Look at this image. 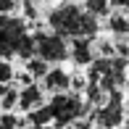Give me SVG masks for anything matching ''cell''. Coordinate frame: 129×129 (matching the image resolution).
<instances>
[{"instance_id":"obj_2","label":"cell","mask_w":129,"mask_h":129,"mask_svg":"<svg viewBox=\"0 0 129 129\" xmlns=\"http://www.w3.org/2000/svg\"><path fill=\"white\" fill-rule=\"evenodd\" d=\"M34 58V37L19 16H0V58Z\"/></svg>"},{"instance_id":"obj_19","label":"cell","mask_w":129,"mask_h":129,"mask_svg":"<svg viewBox=\"0 0 129 129\" xmlns=\"http://www.w3.org/2000/svg\"><path fill=\"white\" fill-rule=\"evenodd\" d=\"M24 3H26V5H34V3H40V0H24Z\"/></svg>"},{"instance_id":"obj_10","label":"cell","mask_w":129,"mask_h":129,"mask_svg":"<svg viewBox=\"0 0 129 129\" xmlns=\"http://www.w3.org/2000/svg\"><path fill=\"white\" fill-rule=\"evenodd\" d=\"M108 29L116 34V37H129V13L113 11V13L108 16Z\"/></svg>"},{"instance_id":"obj_6","label":"cell","mask_w":129,"mask_h":129,"mask_svg":"<svg viewBox=\"0 0 129 129\" xmlns=\"http://www.w3.org/2000/svg\"><path fill=\"white\" fill-rule=\"evenodd\" d=\"M124 116H126V105H124V95L119 90V92H111L108 100L92 111V124L98 129H121Z\"/></svg>"},{"instance_id":"obj_12","label":"cell","mask_w":129,"mask_h":129,"mask_svg":"<svg viewBox=\"0 0 129 129\" xmlns=\"http://www.w3.org/2000/svg\"><path fill=\"white\" fill-rule=\"evenodd\" d=\"M84 8L90 11L95 19H100V16H111L113 13V5H111V0H84Z\"/></svg>"},{"instance_id":"obj_16","label":"cell","mask_w":129,"mask_h":129,"mask_svg":"<svg viewBox=\"0 0 129 129\" xmlns=\"http://www.w3.org/2000/svg\"><path fill=\"white\" fill-rule=\"evenodd\" d=\"M111 5L116 11H121V13H129V0H111Z\"/></svg>"},{"instance_id":"obj_11","label":"cell","mask_w":129,"mask_h":129,"mask_svg":"<svg viewBox=\"0 0 129 129\" xmlns=\"http://www.w3.org/2000/svg\"><path fill=\"white\" fill-rule=\"evenodd\" d=\"M26 71H29V77H32V79H40V82H42L45 77H48V71H50V63H45L42 58L34 55V58H29V61H26Z\"/></svg>"},{"instance_id":"obj_14","label":"cell","mask_w":129,"mask_h":129,"mask_svg":"<svg viewBox=\"0 0 129 129\" xmlns=\"http://www.w3.org/2000/svg\"><path fill=\"white\" fill-rule=\"evenodd\" d=\"M13 79V66H11L8 61H0V84H8V82Z\"/></svg>"},{"instance_id":"obj_18","label":"cell","mask_w":129,"mask_h":129,"mask_svg":"<svg viewBox=\"0 0 129 129\" xmlns=\"http://www.w3.org/2000/svg\"><path fill=\"white\" fill-rule=\"evenodd\" d=\"M32 129H55L53 124H48V126H32Z\"/></svg>"},{"instance_id":"obj_4","label":"cell","mask_w":129,"mask_h":129,"mask_svg":"<svg viewBox=\"0 0 129 129\" xmlns=\"http://www.w3.org/2000/svg\"><path fill=\"white\" fill-rule=\"evenodd\" d=\"M50 116H53V126L55 129H66L71 124H77L82 116L90 113V105L82 95L77 92H63V95H53V100L48 103Z\"/></svg>"},{"instance_id":"obj_13","label":"cell","mask_w":129,"mask_h":129,"mask_svg":"<svg viewBox=\"0 0 129 129\" xmlns=\"http://www.w3.org/2000/svg\"><path fill=\"white\" fill-rule=\"evenodd\" d=\"M0 103H3V108H5V113H8L13 105H19V92L16 90H5V95L0 98Z\"/></svg>"},{"instance_id":"obj_7","label":"cell","mask_w":129,"mask_h":129,"mask_svg":"<svg viewBox=\"0 0 129 129\" xmlns=\"http://www.w3.org/2000/svg\"><path fill=\"white\" fill-rule=\"evenodd\" d=\"M71 84H74V77L61 66H53L48 71V77L42 79V90L50 92V95H63V92L71 90Z\"/></svg>"},{"instance_id":"obj_21","label":"cell","mask_w":129,"mask_h":129,"mask_svg":"<svg viewBox=\"0 0 129 129\" xmlns=\"http://www.w3.org/2000/svg\"><path fill=\"white\" fill-rule=\"evenodd\" d=\"M121 129H129V124H126V126H121Z\"/></svg>"},{"instance_id":"obj_3","label":"cell","mask_w":129,"mask_h":129,"mask_svg":"<svg viewBox=\"0 0 129 129\" xmlns=\"http://www.w3.org/2000/svg\"><path fill=\"white\" fill-rule=\"evenodd\" d=\"M126 66L129 61L126 58H95L90 66V71H87V82L90 84H98L103 87L105 92H119L121 87H124L126 82Z\"/></svg>"},{"instance_id":"obj_15","label":"cell","mask_w":129,"mask_h":129,"mask_svg":"<svg viewBox=\"0 0 129 129\" xmlns=\"http://www.w3.org/2000/svg\"><path fill=\"white\" fill-rule=\"evenodd\" d=\"M0 129H19V119L13 113H3L0 116Z\"/></svg>"},{"instance_id":"obj_9","label":"cell","mask_w":129,"mask_h":129,"mask_svg":"<svg viewBox=\"0 0 129 129\" xmlns=\"http://www.w3.org/2000/svg\"><path fill=\"white\" fill-rule=\"evenodd\" d=\"M71 58L77 66H92L95 61V37H84V40H74L71 42Z\"/></svg>"},{"instance_id":"obj_8","label":"cell","mask_w":129,"mask_h":129,"mask_svg":"<svg viewBox=\"0 0 129 129\" xmlns=\"http://www.w3.org/2000/svg\"><path fill=\"white\" fill-rule=\"evenodd\" d=\"M42 105H48L45 103V90H42V84H34V82H29L26 87H21L19 90V108L24 111V113H34L37 108H42Z\"/></svg>"},{"instance_id":"obj_5","label":"cell","mask_w":129,"mask_h":129,"mask_svg":"<svg viewBox=\"0 0 129 129\" xmlns=\"http://www.w3.org/2000/svg\"><path fill=\"white\" fill-rule=\"evenodd\" d=\"M34 55L42 58L45 63H63L71 58V45L55 32H37L34 34Z\"/></svg>"},{"instance_id":"obj_20","label":"cell","mask_w":129,"mask_h":129,"mask_svg":"<svg viewBox=\"0 0 129 129\" xmlns=\"http://www.w3.org/2000/svg\"><path fill=\"white\" fill-rule=\"evenodd\" d=\"M126 111H129V92H126Z\"/></svg>"},{"instance_id":"obj_1","label":"cell","mask_w":129,"mask_h":129,"mask_svg":"<svg viewBox=\"0 0 129 129\" xmlns=\"http://www.w3.org/2000/svg\"><path fill=\"white\" fill-rule=\"evenodd\" d=\"M48 26L50 32L74 42V40L95 37L98 29H100V21L79 3H61L48 13Z\"/></svg>"},{"instance_id":"obj_17","label":"cell","mask_w":129,"mask_h":129,"mask_svg":"<svg viewBox=\"0 0 129 129\" xmlns=\"http://www.w3.org/2000/svg\"><path fill=\"white\" fill-rule=\"evenodd\" d=\"M66 129H90L87 124H71V126H66Z\"/></svg>"}]
</instances>
